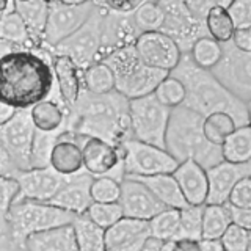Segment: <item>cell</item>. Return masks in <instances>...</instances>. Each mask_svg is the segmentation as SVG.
Returning <instances> with one entry per match:
<instances>
[{
  "label": "cell",
  "mask_w": 251,
  "mask_h": 251,
  "mask_svg": "<svg viewBox=\"0 0 251 251\" xmlns=\"http://www.w3.org/2000/svg\"><path fill=\"white\" fill-rule=\"evenodd\" d=\"M55 91L49 50H19L0 58V100L5 104L16 110H30Z\"/></svg>",
  "instance_id": "6da1fadb"
},
{
  "label": "cell",
  "mask_w": 251,
  "mask_h": 251,
  "mask_svg": "<svg viewBox=\"0 0 251 251\" xmlns=\"http://www.w3.org/2000/svg\"><path fill=\"white\" fill-rule=\"evenodd\" d=\"M66 130L121 146L133 138L129 99L116 90L100 96L82 90L75 105L68 110Z\"/></svg>",
  "instance_id": "7a4b0ae2"
},
{
  "label": "cell",
  "mask_w": 251,
  "mask_h": 251,
  "mask_svg": "<svg viewBox=\"0 0 251 251\" xmlns=\"http://www.w3.org/2000/svg\"><path fill=\"white\" fill-rule=\"evenodd\" d=\"M171 77L184 85L187 108L193 110L201 116H209L212 113L223 112L229 115L235 126H248V110L247 104L234 98L225 86L220 83L209 69L200 68L193 61L190 52L182 53L179 65L170 73Z\"/></svg>",
  "instance_id": "3957f363"
},
{
  "label": "cell",
  "mask_w": 251,
  "mask_h": 251,
  "mask_svg": "<svg viewBox=\"0 0 251 251\" xmlns=\"http://www.w3.org/2000/svg\"><path fill=\"white\" fill-rule=\"evenodd\" d=\"M202 123L204 116L185 105L173 108L165 133V149L179 163L193 160L204 170H209L223 162V154L222 146L209 143L204 137Z\"/></svg>",
  "instance_id": "277c9868"
},
{
  "label": "cell",
  "mask_w": 251,
  "mask_h": 251,
  "mask_svg": "<svg viewBox=\"0 0 251 251\" xmlns=\"http://www.w3.org/2000/svg\"><path fill=\"white\" fill-rule=\"evenodd\" d=\"M102 61L112 69L115 90L129 100L152 94L160 82L170 75V73L165 71L146 66L140 60L133 46L116 50Z\"/></svg>",
  "instance_id": "5b68a950"
},
{
  "label": "cell",
  "mask_w": 251,
  "mask_h": 251,
  "mask_svg": "<svg viewBox=\"0 0 251 251\" xmlns=\"http://www.w3.org/2000/svg\"><path fill=\"white\" fill-rule=\"evenodd\" d=\"M77 215L55 207L49 202H38L30 200L14 201L8 215V227L11 237L24 245L30 235L57 229L73 225Z\"/></svg>",
  "instance_id": "8992f818"
},
{
  "label": "cell",
  "mask_w": 251,
  "mask_h": 251,
  "mask_svg": "<svg viewBox=\"0 0 251 251\" xmlns=\"http://www.w3.org/2000/svg\"><path fill=\"white\" fill-rule=\"evenodd\" d=\"M105 13V8L96 2V8H94L88 21L74 35L66 38L65 41L55 46L49 52L52 55H65V57L71 58L80 69V73L94 63H99Z\"/></svg>",
  "instance_id": "52a82bcc"
},
{
  "label": "cell",
  "mask_w": 251,
  "mask_h": 251,
  "mask_svg": "<svg viewBox=\"0 0 251 251\" xmlns=\"http://www.w3.org/2000/svg\"><path fill=\"white\" fill-rule=\"evenodd\" d=\"M132 135L135 140L165 149V133H167L171 108L160 104L152 94L129 100Z\"/></svg>",
  "instance_id": "ba28073f"
},
{
  "label": "cell",
  "mask_w": 251,
  "mask_h": 251,
  "mask_svg": "<svg viewBox=\"0 0 251 251\" xmlns=\"http://www.w3.org/2000/svg\"><path fill=\"white\" fill-rule=\"evenodd\" d=\"M123 167L124 177H149L159 175H173L179 162L167 149L143 143L135 138L124 141Z\"/></svg>",
  "instance_id": "9c48e42d"
},
{
  "label": "cell",
  "mask_w": 251,
  "mask_h": 251,
  "mask_svg": "<svg viewBox=\"0 0 251 251\" xmlns=\"http://www.w3.org/2000/svg\"><path fill=\"white\" fill-rule=\"evenodd\" d=\"M217 80L243 104L251 102V52L240 50L232 41L222 44V58L210 69Z\"/></svg>",
  "instance_id": "30bf717a"
},
{
  "label": "cell",
  "mask_w": 251,
  "mask_h": 251,
  "mask_svg": "<svg viewBox=\"0 0 251 251\" xmlns=\"http://www.w3.org/2000/svg\"><path fill=\"white\" fill-rule=\"evenodd\" d=\"M96 2H49L43 49L50 50L55 46L74 35L93 14Z\"/></svg>",
  "instance_id": "8fae6325"
},
{
  "label": "cell",
  "mask_w": 251,
  "mask_h": 251,
  "mask_svg": "<svg viewBox=\"0 0 251 251\" xmlns=\"http://www.w3.org/2000/svg\"><path fill=\"white\" fill-rule=\"evenodd\" d=\"M163 10V24L160 31L177 44L182 53L192 50L195 43L206 38V25L196 22L182 0H159Z\"/></svg>",
  "instance_id": "7c38bea8"
},
{
  "label": "cell",
  "mask_w": 251,
  "mask_h": 251,
  "mask_svg": "<svg viewBox=\"0 0 251 251\" xmlns=\"http://www.w3.org/2000/svg\"><path fill=\"white\" fill-rule=\"evenodd\" d=\"M83 170L93 177L108 176L121 182L124 179L123 149L108 141L94 137H85L82 143Z\"/></svg>",
  "instance_id": "4fadbf2b"
},
{
  "label": "cell",
  "mask_w": 251,
  "mask_h": 251,
  "mask_svg": "<svg viewBox=\"0 0 251 251\" xmlns=\"http://www.w3.org/2000/svg\"><path fill=\"white\" fill-rule=\"evenodd\" d=\"M36 129L30 116V110H18L6 124L0 126V135L19 171L30 170V154Z\"/></svg>",
  "instance_id": "5bb4252c"
},
{
  "label": "cell",
  "mask_w": 251,
  "mask_h": 251,
  "mask_svg": "<svg viewBox=\"0 0 251 251\" xmlns=\"http://www.w3.org/2000/svg\"><path fill=\"white\" fill-rule=\"evenodd\" d=\"M133 47L146 66L165 71V73H171L179 65L180 57H182L177 44L162 31L141 33Z\"/></svg>",
  "instance_id": "9a60e30c"
},
{
  "label": "cell",
  "mask_w": 251,
  "mask_h": 251,
  "mask_svg": "<svg viewBox=\"0 0 251 251\" xmlns=\"http://www.w3.org/2000/svg\"><path fill=\"white\" fill-rule=\"evenodd\" d=\"M120 185L121 195L118 202L123 209L124 217L149 222L157 214H160L163 209H167L141 180L124 177Z\"/></svg>",
  "instance_id": "2e32d148"
},
{
  "label": "cell",
  "mask_w": 251,
  "mask_h": 251,
  "mask_svg": "<svg viewBox=\"0 0 251 251\" xmlns=\"http://www.w3.org/2000/svg\"><path fill=\"white\" fill-rule=\"evenodd\" d=\"M68 176H61L50 167L21 171L16 180L19 184V193L16 201L30 200L38 202H50L60 192Z\"/></svg>",
  "instance_id": "e0dca14e"
},
{
  "label": "cell",
  "mask_w": 251,
  "mask_h": 251,
  "mask_svg": "<svg viewBox=\"0 0 251 251\" xmlns=\"http://www.w3.org/2000/svg\"><path fill=\"white\" fill-rule=\"evenodd\" d=\"M140 35L132 14H118L107 10L102 30L100 61L116 50L133 46Z\"/></svg>",
  "instance_id": "ac0fdd59"
},
{
  "label": "cell",
  "mask_w": 251,
  "mask_h": 251,
  "mask_svg": "<svg viewBox=\"0 0 251 251\" xmlns=\"http://www.w3.org/2000/svg\"><path fill=\"white\" fill-rule=\"evenodd\" d=\"M207 171L209 192L206 204H227L232 188L240 179L251 176V162L250 163H229L220 162Z\"/></svg>",
  "instance_id": "d6986e66"
},
{
  "label": "cell",
  "mask_w": 251,
  "mask_h": 251,
  "mask_svg": "<svg viewBox=\"0 0 251 251\" xmlns=\"http://www.w3.org/2000/svg\"><path fill=\"white\" fill-rule=\"evenodd\" d=\"M93 179L94 177L85 170L77 173V175L68 176L65 184L60 188V192L53 196V200L49 204L66 212H71L74 215H83L93 204V198H91Z\"/></svg>",
  "instance_id": "ffe728a7"
},
{
  "label": "cell",
  "mask_w": 251,
  "mask_h": 251,
  "mask_svg": "<svg viewBox=\"0 0 251 251\" xmlns=\"http://www.w3.org/2000/svg\"><path fill=\"white\" fill-rule=\"evenodd\" d=\"M85 137L63 130L55 141L50 154V168L61 176H73L83 170L82 143Z\"/></svg>",
  "instance_id": "44dd1931"
},
{
  "label": "cell",
  "mask_w": 251,
  "mask_h": 251,
  "mask_svg": "<svg viewBox=\"0 0 251 251\" xmlns=\"http://www.w3.org/2000/svg\"><path fill=\"white\" fill-rule=\"evenodd\" d=\"M173 176H175L185 201L190 206H204L206 204L209 180H207V171L201 165H198L193 160L182 162L175 170Z\"/></svg>",
  "instance_id": "7402d4cb"
},
{
  "label": "cell",
  "mask_w": 251,
  "mask_h": 251,
  "mask_svg": "<svg viewBox=\"0 0 251 251\" xmlns=\"http://www.w3.org/2000/svg\"><path fill=\"white\" fill-rule=\"evenodd\" d=\"M52 69L61 104L66 107V110H71L82 93L80 69L65 55H52Z\"/></svg>",
  "instance_id": "603a6c76"
},
{
  "label": "cell",
  "mask_w": 251,
  "mask_h": 251,
  "mask_svg": "<svg viewBox=\"0 0 251 251\" xmlns=\"http://www.w3.org/2000/svg\"><path fill=\"white\" fill-rule=\"evenodd\" d=\"M149 237V222L123 217L118 223L105 229V247L107 251H112L145 245Z\"/></svg>",
  "instance_id": "cb8c5ba5"
},
{
  "label": "cell",
  "mask_w": 251,
  "mask_h": 251,
  "mask_svg": "<svg viewBox=\"0 0 251 251\" xmlns=\"http://www.w3.org/2000/svg\"><path fill=\"white\" fill-rule=\"evenodd\" d=\"M14 10L25 25L30 41L33 43L36 49H43L47 18H49V2H44V0H25V2L16 0Z\"/></svg>",
  "instance_id": "d4e9b609"
},
{
  "label": "cell",
  "mask_w": 251,
  "mask_h": 251,
  "mask_svg": "<svg viewBox=\"0 0 251 251\" xmlns=\"http://www.w3.org/2000/svg\"><path fill=\"white\" fill-rule=\"evenodd\" d=\"M24 247L25 251H77L73 225L30 235Z\"/></svg>",
  "instance_id": "484cf974"
},
{
  "label": "cell",
  "mask_w": 251,
  "mask_h": 251,
  "mask_svg": "<svg viewBox=\"0 0 251 251\" xmlns=\"http://www.w3.org/2000/svg\"><path fill=\"white\" fill-rule=\"evenodd\" d=\"M30 116L35 129L39 132H58L66 130L68 110L61 104L60 98H49L38 102L30 108Z\"/></svg>",
  "instance_id": "4316f807"
},
{
  "label": "cell",
  "mask_w": 251,
  "mask_h": 251,
  "mask_svg": "<svg viewBox=\"0 0 251 251\" xmlns=\"http://www.w3.org/2000/svg\"><path fill=\"white\" fill-rule=\"evenodd\" d=\"M141 180L167 209H184L188 206L173 175H159L149 177H133Z\"/></svg>",
  "instance_id": "83f0119b"
},
{
  "label": "cell",
  "mask_w": 251,
  "mask_h": 251,
  "mask_svg": "<svg viewBox=\"0 0 251 251\" xmlns=\"http://www.w3.org/2000/svg\"><path fill=\"white\" fill-rule=\"evenodd\" d=\"M73 229L75 235L77 251H107L105 229L94 225L85 214L74 218Z\"/></svg>",
  "instance_id": "f1b7e54d"
},
{
  "label": "cell",
  "mask_w": 251,
  "mask_h": 251,
  "mask_svg": "<svg viewBox=\"0 0 251 251\" xmlns=\"http://www.w3.org/2000/svg\"><path fill=\"white\" fill-rule=\"evenodd\" d=\"M231 2L226 0H218V3L209 11L206 18V30L207 35L220 44H226L232 41L234 36V24L231 21V16L227 13V6Z\"/></svg>",
  "instance_id": "f546056e"
},
{
  "label": "cell",
  "mask_w": 251,
  "mask_h": 251,
  "mask_svg": "<svg viewBox=\"0 0 251 251\" xmlns=\"http://www.w3.org/2000/svg\"><path fill=\"white\" fill-rule=\"evenodd\" d=\"M223 160L229 163L251 162V126L235 129L222 145Z\"/></svg>",
  "instance_id": "4dcf8cb0"
},
{
  "label": "cell",
  "mask_w": 251,
  "mask_h": 251,
  "mask_svg": "<svg viewBox=\"0 0 251 251\" xmlns=\"http://www.w3.org/2000/svg\"><path fill=\"white\" fill-rule=\"evenodd\" d=\"M232 225L229 204H204L201 239H222Z\"/></svg>",
  "instance_id": "1f68e13d"
},
{
  "label": "cell",
  "mask_w": 251,
  "mask_h": 251,
  "mask_svg": "<svg viewBox=\"0 0 251 251\" xmlns=\"http://www.w3.org/2000/svg\"><path fill=\"white\" fill-rule=\"evenodd\" d=\"M82 75V90L91 94H108L115 91V77L110 66L104 61L94 63L90 68L80 73Z\"/></svg>",
  "instance_id": "d6a6232c"
},
{
  "label": "cell",
  "mask_w": 251,
  "mask_h": 251,
  "mask_svg": "<svg viewBox=\"0 0 251 251\" xmlns=\"http://www.w3.org/2000/svg\"><path fill=\"white\" fill-rule=\"evenodd\" d=\"M0 39L6 43L16 44L19 47H24L27 50H35L36 47L33 46V43L30 41L28 31L24 25L22 19L19 18V14L16 13L14 5L10 11H8L2 21H0Z\"/></svg>",
  "instance_id": "836d02e7"
},
{
  "label": "cell",
  "mask_w": 251,
  "mask_h": 251,
  "mask_svg": "<svg viewBox=\"0 0 251 251\" xmlns=\"http://www.w3.org/2000/svg\"><path fill=\"white\" fill-rule=\"evenodd\" d=\"M180 214L179 209H163L160 214L149 220V234L162 242L179 239Z\"/></svg>",
  "instance_id": "e575fe53"
},
{
  "label": "cell",
  "mask_w": 251,
  "mask_h": 251,
  "mask_svg": "<svg viewBox=\"0 0 251 251\" xmlns=\"http://www.w3.org/2000/svg\"><path fill=\"white\" fill-rule=\"evenodd\" d=\"M235 129H237V126H235L234 120L223 112H217L206 116L202 123L204 137H206L209 143L215 146H222Z\"/></svg>",
  "instance_id": "d590c367"
},
{
  "label": "cell",
  "mask_w": 251,
  "mask_h": 251,
  "mask_svg": "<svg viewBox=\"0 0 251 251\" xmlns=\"http://www.w3.org/2000/svg\"><path fill=\"white\" fill-rule=\"evenodd\" d=\"M63 130L58 132H39L36 130L33 146L30 154V170L50 167V154L55 141Z\"/></svg>",
  "instance_id": "8d00e7d4"
},
{
  "label": "cell",
  "mask_w": 251,
  "mask_h": 251,
  "mask_svg": "<svg viewBox=\"0 0 251 251\" xmlns=\"http://www.w3.org/2000/svg\"><path fill=\"white\" fill-rule=\"evenodd\" d=\"M132 18L137 28L140 30V33L160 31L163 24V10L160 6V2H148V0H145L132 13Z\"/></svg>",
  "instance_id": "74e56055"
},
{
  "label": "cell",
  "mask_w": 251,
  "mask_h": 251,
  "mask_svg": "<svg viewBox=\"0 0 251 251\" xmlns=\"http://www.w3.org/2000/svg\"><path fill=\"white\" fill-rule=\"evenodd\" d=\"M190 55L200 68L210 71L222 58V44L214 41L210 36L201 38L192 47Z\"/></svg>",
  "instance_id": "f35d334b"
},
{
  "label": "cell",
  "mask_w": 251,
  "mask_h": 251,
  "mask_svg": "<svg viewBox=\"0 0 251 251\" xmlns=\"http://www.w3.org/2000/svg\"><path fill=\"white\" fill-rule=\"evenodd\" d=\"M202 212H204V206H190V204L179 210L180 214L179 239L201 240Z\"/></svg>",
  "instance_id": "ab89813d"
},
{
  "label": "cell",
  "mask_w": 251,
  "mask_h": 251,
  "mask_svg": "<svg viewBox=\"0 0 251 251\" xmlns=\"http://www.w3.org/2000/svg\"><path fill=\"white\" fill-rule=\"evenodd\" d=\"M85 215L102 229H108L124 217L120 202H93Z\"/></svg>",
  "instance_id": "60d3db41"
},
{
  "label": "cell",
  "mask_w": 251,
  "mask_h": 251,
  "mask_svg": "<svg viewBox=\"0 0 251 251\" xmlns=\"http://www.w3.org/2000/svg\"><path fill=\"white\" fill-rule=\"evenodd\" d=\"M19 193V184L16 179L0 176V235L10 232L8 215Z\"/></svg>",
  "instance_id": "b9f144b4"
},
{
  "label": "cell",
  "mask_w": 251,
  "mask_h": 251,
  "mask_svg": "<svg viewBox=\"0 0 251 251\" xmlns=\"http://www.w3.org/2000/svg\"><path fill=\"white\" fill-rule=\"evenodd\" d=\"M154 96L159 99L160 104L168 108H176L179 105H184L185 102V88L177 78L168 75L165 80L160 82L154 91Z\"/></svg>",
  "instance_id": "7bdbcfd3"
},
{
  "label": "cell",
  "mask_w": 251,
  "mask_h": 251,
  "mask_svg": "<svg viewBox=\"0 0 251 251\" xmlns=\"http://www.w3.org/2000/svg\"><path fill=\"white\" fill-rule=\"evenodd\" d=\"M121 195V185L116 179L102 176L94 177L91 184L93 202H118Z\"/></svg>",
  "instance_id": "ee69618b"
},
{
  "label": "cell",
  "mask_w": 251,
  "mask_h": 251,
  "mask_svg": "<svg viewBox=\"0 0 251 251\" xmlns=\"http://www.w3.org/2000/svg\"><path fill=\"white\" fill-rule=\"evenodd\" d=\"M250 232L237 225H229V227L222 235V243L225 251H247Z\"/></svg>",
  "instance_id": "f6af8a7d"
},
{
  "label": "cell",
  "mask_w": 251,
  "mask_h": 251,
  "mask_svg": "<svg viewBox=\"0 0 251 251\" xmlns=\"http://www.w3.org/2000/svg\"><path fill=\"white\" fill-rule=\"evenodd\" d=\"M227 13L231 16L235 30L251 28V0H237L227 6Z\"/></svg>",
  "instance_id": "bcb514c9"
},
{
  "label": "cell",
  "mask_w": 251,
  "mask_h": 251,
  "mask_svg": "<svg viewBox=\"0 0 251 251\" xmlns=\"http://www.w3.org/2000/svg\"><path fill=\"white\" fill-rule=\"evenodd\" d=\"M227 204L232 207L247 209L251 207V176L240 179L229 195Z\"/></svg>",
  "instance_id": "7dc6e473"
},
{
  "label": "cell",
  "mask_w": 251,
  "mask_h": 251,
  "mask_svg": "<svg viewBox=\"0 0 251 251\" xmlns=\"http://www.w3.org/2000/svg\"><path fill=\"white\" fill-rule=\"evenodd\" d=\"M217 3L218 0H188V2H185L187 10L190 11L192 18L196 22L202 24V25H206L204 22H206L207 14Z\"/></svg>",
  "instance_id": "c3c4849f"
},
{
  "label": "cell",
  "mask_w": 251,
  "mask_h": 251,
  "mask_svg": "<svg viewBox=\"0 0 251 251\" xmlns=\"http://www.w3.org/2000/svg\"><path fill=\"white\" fill-rule=\"evenodd\" d=\"M145 0H102L99 2L105 10L118 14H132Z\"/></svg>",
  "instance_id": "681fc988"
},
{
  "label": "cell",
  "mask_w": 251,
  "mask_h": 251,
  "mask_svg": "<svg viewBox=\"0 0 251 251\" xmlns=\"http://www.w3.org/2000/svg\"><path fill=\"white\" fill-rule=\"evenodd\" d=\"M19 173L21 171L14 165L11 155H10V152H8V149L3 143V140H2V135H0V176L16 179Z\"/></svg>",
  "instance_id": "f907efd6"
},
{
  "label": "cell",
  "mask_w": 251,
  "mask_h": 251,
  "mask_svg": "<svg viewBox=\"0 0 251 251\" xmlns=\"http://www.w3.org/2000/svg\"><path fill=\"white\" fill-rule=\"evenodd\" d=\"M229 210H231L232 223L243 227V229H247L248 232H251V207L239 209V207L229 206Z\"/></svg>",
  "instance_id": "816d5d0a"
},
{
  "label": "cell",
  "mask_w": 251,
  "mask_h": 251,
  "mask_svg": "<svg viewBox=\"0 0 251 251\" xmlns=\"http://www.w3.org/2000/svg\"><path fill=\"white\" fill-rule=\"evenodd\" d=\"M232 44L235 47H239L240 50L251 52V28L235 30L232 36Z\"/></svg>",
  "instance_id": "f5cc1de1"
},
{
  "label": "cell",
  "mask_w": 251,
  "mask_h": 251,
  "mask_svg": "<svg viewBox=\"0 0 251 251\" xmlns=\"http://www.w3.org/2000/svg\"><path fill=\"white\" fill-rule=\"evenodd\" d=\"M171 251H201L200 240L192 239H177L171 242Z\"/></svg>",
  "instance_id": "db71d44e"
},
{
  "label": "cell",
  "mask_w": 251,
  "mask_h": 251,
  "mask_svg": "<svg viewBox=\"0 0 251 251\" xmlns=\"http://www.w3.org/2000/svg\"><path fill=\"white\" fill-rule=\"evenodd\" d=\"M0 251H25V247L16 242L10 232L0 235Z\"/></svg>",
  "instance_id": "11a10c76"
},
{
  "label": "cell",
  "mask_w": 251,
  "mask_h": 251,
  "mask_svg": "<svg viewBox=\"0 0 251 251\" xmlns=\"http://www.w3.org/2000/svg\"><path fill=\"white\" fill-rule=\"evenodd\" d=\"M173 242V240H171ZM171 242H162L159 239L149 237L141 251H171Z\"/></svg>",
  "instance_id": "9f6ffc18"
},
{
  "label": "cell",
  "mask_w": 251,
  "mask_h": 251,
  "mask_svg": "<svg viewBox=\"0 0 251 251\" xmlns=\"http://www.w3.org/2000/svg\"><path fill=\"white\" fill-rule=\"evenodd\" d=\"M200 250L201 251H225L223 243L220 239H201Z\"/></svg>",
  "instance_id": "6f0895ef"
},
{
  "label": "cell",
  "mask_w": 251,
  "mask_h": 251,
  "mask_svg": "<svg viewBox=\"0 0 251 251\" xmlns=\"http://www.w3.org/2000/svg\"><path fill=\"white\" fill-rule=\"evenodd\" d=\"M18 113V110L14 107L5 104V102L0 100V126L6 124L10 120H13V116Z\"/></svg>",
  "instance_id": "680465c9"
},
{
  "label": "cell",
  "mask_w": 251,
  "mask_h": 251,
  "mask_svg": "<svg viewBox=\"0 0 251 251\" xmlns=\"http://www.w3.org/2000/svg\"><path fill=\"white\" fill-rule=\"evenodd\" d=\"M14 2H5V0H0V21H2L3 16L11 10Z\"/></svg>",
  "instance_id": "91938a15"
},
{
  "label": "cell",
  "mask_w": 251,
  "mask_h": 251,
  "mask_svg": "<svg viewBox=\"0 0 251 251\" xmlns=\"http://www.w3.org/2000/svg\"><path fill=\"white\" fill-rule=\"evenodd\" d=\"M143 245H137V247H129V248H121V250H112V251H141Z\"/></svg>",
  "instance_id": "94428289"
},
{
  "label": "cell",
  "mask_w": 251,
  "mask_h": 251,
  "mask_svg": "<svg viewBox=\"0 0 251 251\" xmlns=\"http://www.w3.org/2000/svg\"><path fill=\"white\" fill-rule=\"evenodd\" d=\"M247 110H248V126H251V102L247 104Z\"/></svg>",
  "instance_id": "6125c7cd"
},
{
  "label": "cell",
  "mask_w": 251,
  "mask_h": 251,
  "mask_svg": "<svg viewBox=\"0 0 251 251\" xmlns=\"http://www.w3.org/2000/svg\"><path fill=\"white\" fill-rule=\"evenodd\" d=\"M247 251H251V232H250V237H248V248Z\"/></svg>",
  "instance_id": "be15d7a7"
}]
</instances>
